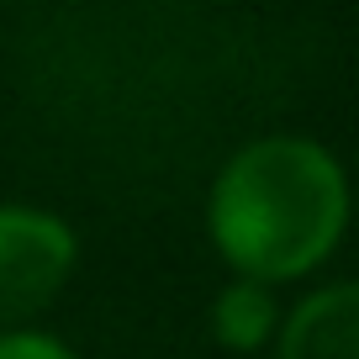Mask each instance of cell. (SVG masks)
<instances>
[{
  "mask_svg": "<svg viewBox=\"0 0 359 359\" xmlns=\"http://www.w3.org/2000/svg\"><path fill=\"white\" fill-rule=\"evenodd\" d=\"M348 222V185L327 148L264 137L243 148L212 185V238L243 275L291 280L323 264Z\"/></svg>",
  "mask_w": 359,
  "mask_h": 359,
  "instance_id": "cell-1",
  "label": "cell"
},
{
  "mask_svg": "<svg viewBox=\"0 0 359 359\" xmlns=\"http://www.w3.org/2000/svg\"><path fill=\"white\" fill-rule=\"evenodd\" d=\"M269 323H275V306H269L264 285L243 280L233 291L217 296V312H212V327L227 348H259L269 338Z\"/></svg>",
  "mask_w": 359,
  "mask_h": 359,
  "instance_id": "cell-4",
  "label": "cell"
},
{
  "mask_svg": "<svg viewBox=\"0 0 359 359\" xmlns=\"http://www.w3.org/2000/svg\"><path fill=\"white\" fill-rule=\"evenodd\" d=\"M280 359H359V280L306 296L285 323Z\"/></svg>",
  "mask_w": 359,
  "mask_h": 359,
  "instance_id": "cell-3",
  "label": "cell"
},
{
  "mask_svg": "<svg viewBox=\"0 0 359 359\" xmlns=\"http://www.w3.org/2000/svg\"><path fill=\"white\" fill-rule=\"evenodd\" d=\"M74 264V233L32 206H0V323L53 302Z\"/></svg>",
  "mask_w": 359,
  "mask_h": 359,
  "instance_id": "cell-2",
  "label": "cell"
},
{
  "mask_svg": "<svg viewBox=\"0 0 359 359\" xmlns=\"http://www.w3.org/2000/svg\"><path fill=\"white\" fill-rule=\"evenodd\" d=\"M0 359H74V354L48 333H6L0 338Z\"/></svg>",
  "mask_w": 359,
  "mask_h": 359,
  "instance_id": "cell-5",
  "label": "cell"
}]
</instances>
